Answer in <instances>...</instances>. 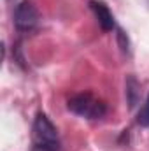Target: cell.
I'll return each instance as SVG.
<instances>
[{
	"label": "cell",
	"mask_w": 149,
	"mask_h": 151,
	"mask_svg": "<svg viewBox=\"0 0 149 151\" xmlns=\"http://www.w3.org/2000/svg\"><path fill=\"white\" fill-rule=\"evenodd\" d=\"M137 125H140L142 128H149V93L137 113Z\"/></svg>",
	"instance_id": "obj_6"
},
{
	"label": "cell",
	"mask_w": 149,
	"mask_h": 151,
	"mask_svg": "<svg viewBox=\"0 0 149 151\" xmlns=\"http://www.w3.org/2000/svg\"><path fill=\"white\" fill-rule=\"evenodd\" d=\"M40 23V14L30 0H23L14 7V27L21 34L34 32Z\"/></svg>",
	"instance_id": "obj_3"
},
{
	"label": "cell",
	"mask_w": 149,
	"mask_h": 151,
	"mask_svg": "<svg viewBox=\"0 0 149 151\" xmlns=\"http://www.w3.org/2000/svg\"><path fill=\"white\" fill-rule=\"evenodd\" d=\"M32 135H34V146H42V148H49V150L60 151V137H58V130L53 125V121L47 118L46 113H37L34 119V128H32Z\"/></svg>",
	"instance_id": "obj_2"
},
{
	"label": "cell",
	"mask_w": 149,
	"mask_h": 151,
	"mask_svg": "<svg viewBox=\"0 0 149 151\" xmlns=\"http://www.w3.org/2000/svg\"><path fill=\"white\" fill-rule=\"evenodd\" d=\"M116 37H117V42H119V47H121V51L125 53V55H130V39L128 35L125 34V30L123 28H116Z\"/></svg>",
	"instance_id": "obj_7"
},
{
	"label": "cell",
	"mask_w": 149,
	"mask_h": 151,
	"mask_svg": "<svg viewBox=\"0 0 149 151\" xmlns=\"http://www.w3.org/2000/svg\"><path fill=\"white\" fill-rule=\"evenodd\" d=\"M148 5H149V0H148Z\"/></svg>",
	"instance_id": "obj_9"
},
{
	"label": "cell",
	"mask_w": 149,
	"mask_h": 151,
	"mask_svg": "<svg viewBox=\"0 0 149 151\" xmlns=\"http://www.w3.org/2000/svg\"><path fill=\"white\" fill-rule=\"evenodd\" d=\"M67 107L70 113L75 116H81L84 119H100L107 113V106L104 100L97 99L93 93L86 91V93H77L74 97L69 99Z\"/></svg>",
	"instance_id": "obj_1"
},
{
	"label": "cell",
	"mask_w": 149,
	"mask_h": 151,
	"mask_svg": "<svg viewBox=\"0 0 149 151\" xmlns=\"http://www.w3.org/2000/svg\"><path fill=\"white\" fill-rule=\"evenodd\" d=\"M32 151H54V150H49V148H42V146H34Z\"/></svg>",
	"instance_id": "obj_8"
},
{
	"label": "cell",
	"mask_w": 149,
	"mask_h": 151,
	"mask_svg": "<svg viewBox=\"0 0 149 151\" xmlns=\"http://www.w3.org/2000/svg\"><path fill=\"white\" fill-rule=\"evenodd\" d=\"M90 9L93 11L100 28L104 32H111L116 28V19H114V14L111 12L109 5L102 0H90Z\"/></svg>",
	"instance_id": "obj_4"
},
{
	"label": "cell",
	"mask_w": 149,
	"mask_h": 151,
	"mask_svg": "<svg viewBox=\"0 0 149 151\" xmlns=\"http://www.w3.org/2000/svg\"><path fill=\"white\" fill-rule=\"evenodd\" d=\"M140 99V83L135 79V76H128L126 77V100H128V107L133 109L137 106Z\"/></svg>",
	"instance_id": "obj_5"
}]
</instances>
